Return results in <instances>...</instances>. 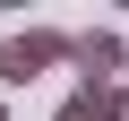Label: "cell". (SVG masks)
I'll return each instance as SVG.
<instances>
[{
    "label": "cell",
    "instance_id": "1",
    "mask_svg": "<svg viewBox=\"0 0 129 121\" xmlns=\"http://www.w3.org/2000/svg\"><path fill=\"white\" fill-rule=\"evenodd\" d=\"M52 61H69V35L26 26V35H0V87H35Z\"/></svg>",
    "mask_w": 129,
    "mask_h": 121
},
{
    "label": "cell",
    "instance_id": "5",
    "mask_svg": "<svg viewBox=\"0 0 129 121\" xmlns=\"http://www.w3.org/2000/svg\"><path fill=\"white\" fill-rule=\"evenodd\" d=\"M0 121H9V104H0Z\"/></svg>",
    "mask_w": 129,
    "mask_h": 121
},
{
    "label": "cell",
    "instance_id": "3",
    "mask_svg": "<svg viewBox=\"0 0 129 121\" xmlns=\"http://www.w3.org/2000/svg\"><path fill=\"white\" fill-rule=\"evenodd\" d=\"M52 121H112V87H78V95L60 104Z\"/></svg>",
    "mask_w": 129,
    "mask_h": 121
},
{
    "label": "cell",
    "instance_id": "2",
    "mask_svg": "<svg viewBox=\"0 0 129 121\" xmlns=\"http://www.w3.org/2000/svg\"><path fill=\"white\" fill-rule=\"evenodd\" d=\"M69 61H78V87H120V78H129V52H120V35H112V26L69 35Z\"/></svg>",
    "mask_w": 129,
    "mask_h": 121
},
{
    "label": "cell",
    "instance_id": "4",
    "mask_svg": "<svg viewBox=\"0 0 129 121\" xmlns=\"http://www.w3.org/2000/svg\"><path fill=\"white\" fill-rule=\"evenodd\" d=\"M112 121H129V78H120V87H112Z\"/></svg>",
    "mask_w": 129,
    "mask_h": 121
}]
</instances>
